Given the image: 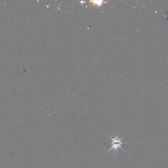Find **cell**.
Wrapping results in <instances>:
<instances>
[{
	"label": "cell",
	"mask_w": 168,
	"mask_h": 168,
	"mask_svg": "<svg viewBox=\"0 0 168 168\" xmlns=\"http://www.w3.org/2000/svg\"><path fill=\"white\" fill-rule=\"evenodd\" d=\"M108 135L109 136L110 138L111 139V140H112V147H111V148L107 151V152L105 154V156H106V154H108V152H110L112 150H113L115 154H116L117 152H118V150L119 149H121L122 150L124 151V152H125V151L124 150V148H122V145H124V144H126V142H122V139L124 138V137H122V138H119L118 136L112 137H111L110 135H108Z\"/></svg>",
	"instance_id": "1"
},
{
	"label": "cell",
	"mask_w": 168,
	"mask_h": 168,
	"mask_svg": "<svg viewBox=\"0 0 168 168\" xmlns=\"http://www.w3.org/2000/svg\"><path fill=\"white\" fill-rule=\"evenodd\" d=\"M91 2L93 3L95 5H98V6H101L102 3H103V2H102V1H92Z\"/></svg>",
	"instance_id": "2"
}]
</instances>
